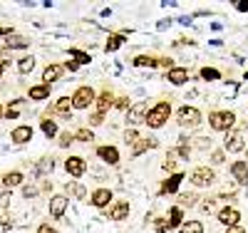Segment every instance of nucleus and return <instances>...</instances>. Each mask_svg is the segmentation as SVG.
I'll return each mask as SVG.
<instances>
[{"label": "nucleus", "mask_w": 248, "mask_h": 233, "mask_svg": "<svg viewBox=\"0 0 248 233\" xmlns=\"http://www.w3.org/2000/svg\"><path fill=\"white\" fill-rule=\"evenodd\" d=\"M169 117H171V102L161 99V102L154 104V107H149V112H147V122H144V124H149L152 129H161V126L169 122Z\"/></svg>", "instance_id": "nucleus-1"}, {"label": "nucleus", "mask_w": 248, "mask_h": 233, "mask_svg": "<svg viewBox=\"0 0 248 233\" xmlns=\"http://www.w3.org/2000/svg\"><path fill=\"white\" fill-rule=\"evenodd\" d=\"M209 124H211V129L214 132H231L233 126H236V114L233 112H211L209 114Z\"/></svg>", "instance_id": "nucleus-2"}, {"label": "nucleus", "mask_w": 248, "mask_h": 233, "mask_svg": "<svg viewBox=\"0 0 248 233\" xmlns=\"http://www.w3.org/2000/svg\"><path fill=\"white\" fill-rule=\"evenodd\" d=\"M94 90L90 87V84H82V87H77L75 90V94L70 97L72 99V107L75 109H87V107H92V104H94Z\"/></svg>", "instance_id": "nucleus-3"}, {"label": "nucleus", "mask_w": 248, "mask_h": 233, "mask_svg": "<svg viewBox=\"0 0 248 233\" xmlns=\"http://www.w3.org/2000/svg\"><path fill=\"white\" fill-rule=\"evenodd\" d=\"M176 122L184 126V129H194V126L201 124V112L196 107H189V104H184V107L176 112Z\"/></svg>", "instance_id": "nucleus-4"}, {"label": "nucleus", "mask_w": 248, "mask_h": 233, "mask_svg": "<svg viewBox=\"0 0 248 233\" xmlns=\"http://www.w3.org/2000/svg\"><path fill=\"white\" fill-rule=\"evenodd\" d=\"M147 112H149L147 102H134L132 107L127 109V126H129V129H134V126L147 122Z\"/></svg>", "instance_id": "nucleus-5"}, {"label": "nucleus", "mask_w": 248, "mask_h": 233, "mask_svg": "<svg viewBox=\"0 0 248 233\" xmlns=\"http://www.w3.org/2000/svg\"><path fill=\"white\" fill-rule=\"evenodd\" d=\"M189 181L194 184V186H211V184H216V171L214 169H209V166H196L194 171L189 174Z\"/></svg>", "instance_id": "nucleus-6"}, {"label": "nucleus", "mask_w": 248, "mask_h": 233, "mask_svg": "<svg viewBox=\"0 0 248 233\" xmlns=\"http://www.w3.org/2000/svg\"><path fill=\"white\" fill-rule=\"evenodd\" d=\"M246 149V141H243V132L241 129H231L226 132V139H223V152L229 154H238Z\"/></svg>", "instance_id": "nucleus-7"}, {"label": "nucleus", "mask_w": 248, "mask_h": 233, "mask_svg": "<svg viewBox=\"0 0 248 233\" xmlns=\"http://www.w3.org/2000/svg\"><path fill=\"white\" fill-rule=\"evenodd\" d=\"M109 107H114V94L109 90H102L97 97H94V114H102L105 117L109 112Z\"/></svg>", "instance_id": "nucleus-8"}, {"label": "nucleus", "mask_w": 248, "mask_h": 233, "mask_svg": "<svg viewBox=\"0 0 248 233\" xmlns=\"http://www.w3.org/2000/svg\"><path fill=\"white\" fill-rule=\"evenodd\" d=\"M65 169H67L70 176L79 179V176H85V171H87V161L82 156H67L65 159Z\"/></svg>", "instance_id": "nucleus-9"}, {"label": "nucleus", "mask_w": 248, "mask_h": 233, "mask_svg": "<svg viewBox=\"0 0 248 233\" xmlns=\"http://www.w3.org/2000/svg\"><path fill=\"white\" fill-rule=\"evenodd\" d=\"M238 221H241V211H238V208L226 206V208L218 211V223H221V226L231 228V226H238Z\"/></svg>", "instance_id": "nucleus-10"}, {"label": "nucleus", "mask_w": 248, "mask_h": 233, "mask_svg": "<svg viewBox=\"0 0 248 233\" xmlns=\"http://www.w3.org/2000/svg\"><path fill=\"white\" fill-rule=\"evenodd\" d=\"M112 191H109V188H105V186H102V188H94V191H92V196H90V203L94 206V208H107L109 203H112Z\"/></svg>", "instance_id": "nucleus-11"}, {"label": "nucleus", "mask_w": 248, "mask_h": 233, "mask_svg": "<svg viewBox=\"0 0 248 233\" xmlns=\"http://www.w3.org/2000/svg\"><path fill=\"white\" fill-rule=\"evenodd\" d=\"M67 206H70V199L65 194L52 196L50 199V216L52 218H62V216H65V211H67Z\"/></svg>", "instance_id": "nucleus-12"}, {"label": "nucleus", "mask_w": 248, "mask_h": 233, "mask_svg": "<svg viewBox=\"0 0 248 233\" xmlns=\"http://www.w3.org/2000/svg\"><path fill=\"white\" fill-rule=\"evenodd\" d=\"M181 181H184V174L181 171H176V174H171L167 181H164L161 186H159V196H167V194H176L179 191V186H181Z\"/></svg>", "instance_id": "nucleus-13"}, {"label": "nucleus", "mask_w": 248, "mask_h": 233, "mask_svg": "<svg viewBox=\"0 0 248 233\" xmlns=\"http://www.w3.org/2000/svg\"><path fill=\"white\" fill-rule=\"evenodd\" d=\"M97 156L105 161V164H109V166H117L119 164V149L117 146H97Z\"/></svg>", "instance_id": "nucleus-14"}, {"label": "nucleus", "mask_w": 248, "mask_h": 233, "mask_svg": "<svg viewBox=\"0 0 248 233\" xmlns=\"http://www.w3.org/2000/svg\"><path fill=\"white\" fill-rule=\"evenodd\" d=\"M32 139V126H28V124H20V126H15V129L10 132V141L13 144H28Z\"/></svg>", "instance_id": "nucleus-15"}, {"label": "nucleus", "mask_w": 248, "mask_h": 233, "mask_svg": "<svg viewBox=\"0 0 248 233\" xmlns=\"http://www.w3.org/2000/svg\"><path fill=\"white\" fill-rule=\"evenodd\" d=\"M129 201H114V203H109V218L112 221H124L129 216Z\"/></svg>", "instance_id": "nucleus-16"}, {"label": "nucleus", "mask_w": 248, "mask_h": 233, "mask_svg": "<svg viewBox=\"0 0 248 233\" xmlns=\"http://www.w3.org/2000/svg\"><path fill=\"white\" fill-rule=\"evenodd\" d=\"M164 77H167V82H171L174 87H181V84L189 82V70H186V67H171Z\"/></svg>", "instance_id": "nucleus-17"}, {"label": "nucleus", "mask_w": 248, "mask_h": 233, "mask_svg": "<svg viewBox=\"0 0 248 233\" xmlns=\"http://www.w3.org/2000/svg\"><path fill=\"white\" fill-rule=\"evenodd\" d=\"M62 72H65V67L57 65V62H50V65L43 70V84H50V82H57L62 77Z\"/></svg>", "instance_id": "nucleus-18"}, {"label": "nucleus", "mask_w": 248, "mask_h": 233, "mask_svg": "<svg viewBox=\"0 0 248 233\" xmlns=\"http://www.w3.org/2000/svg\"><path fill=\"white\" fill-rule=\"evenodd\" d=\"M231 174L238 184H248V164L246 161H233L231 164Z\"/></svg>", "instance_id": "nucleus-19"}, {"label": "nucleus", "mask_w": 248, "mask_h": 233, "mask_svg": "<svg viewBox=\"0 0 248 233\" xmlns=\"http://www.w3.org/2000/svg\"><path fill=\"white\" fill-rule=\"evenodd\" d=\"M28 97H30L32 102H43V99H47V97H50V84H35V87L28 90Z\"/></svg>", "instance_id": "nucleus-20"}, {"label": "nucleus", "mask_w": 248, "mask_h": 233, "mask_svg": "<svg viewBox=\"0 0 248 233\" xmlns=\"http://www.w3.org/2000/svg\"><path fill=\"white\" fill-rule=\"evenodd\" d=\"M70 107H72V99L70 97H60L55 104H52V107L47 109V114H70Z\"/></svg>", "instance_id": "nucleus-21"}, {"label": "nucleus", "mask_w": 248, "mask_h": 233, "mask_svg": "<svg viewBox=\"0 0 248 233\" xmlns=\"http://www.w3.org/2000/svg\"><path fill=\"white\" fill-rule=\"evenodd\" d=\"M124 42H127V35H122V32H114L107 37V45H105V52H117Z\"/></svg>", "instance_id": "nucleus-22"}, {"label": "nucleus", "mask_w": 248, "mask_h": 233, "mask_svg": "<svg viewBox=\"0 0 248 233\" xmlns=\"http://www.w3.org/2000/svg\"><path fill=\"white\" fill-rule=\"evenodd\" d=\"M134 67H159V57H152V55H137L132 60Z\"/></svg>", "instance_id": "nucleus-23"}, {"label": "nucleus", "mask_w": 248, "mask_h": 233, "mask_svg": "<svg viewBox=\"0 0 248 233\" xmlns=\"http://www.w3.org/2000/svg\"><path fill=\"white\" fill-rule=\"evenodd\" d=\"M30 45V40L28 37H23V35H8V40H5V47L13 52L15 47H28Z\"/></svg>", "instance_id": "nucleus-24"}, {"label": "nucleus", "mask_w": 248, "mask_h": 233, "mask_svg": "<svg viewBox=\"0 0 248 233\" xmlns=\"http://www.w3.org/2000/svg\"><path fill=\"white\" fill-rule=\"evenodd\" d=\"M167 221H169V231H171V228H179V226L184 223V211H181L179 206H171L169 218H167Z\"/></svg>", "instance_id": "nucleus-25"}, {"label": "nucleus", "mask_w": 248, "mask_h": 233, "mask_svg": "<svg viewBox=\"0 0 248 233\" xmlns=\"http://www.w3.org/2000/svg\"><path fill=\"white\" fill-rule=\"evenodd\" d=\"M32 70H35V57H32V55H25V57L17 60V72H20V75H28V72H32Z\"/></svg>", "instance_id": "nucleus-26"}, {"label": "nucleus", "mask_w": 248, "mask_h": 233, "mask_svg": "<svg viewBox=\"0 0 248 233\" xmlns=\"http://www.w3.org/2000/svg\"><path fill=\"white\" fill-rule=\"evenodd\" d=\"M23 171H8L5 176H3V184H5V188H13V186H20L23 184Z\"/></svg>", "instance_id": "nucleus-27"}, {"label": "nucleus", "mask_w": 248, "mask_h": 233, "mask_svg": "<svg viewBox=\"0 0 248 233\" xmlns=\"http://www.w3.org/2000/svg\"><path fill=\"white\" fill-rule=\"evenodd\" d=\"M70 57L77 62V65H90V62H92L90 52H85V50H77V47H70Z\"/></svg>", "instance_id": "nucleus-28"}, {"label": "nucleus", "mask_w": 248, "mask_h": 233, "mask_svg": "<svg viewBox=\"0 0 248 233\" xmlns=\"http://www.w3.org/2000/svg\"><path fill=\"white\" fill-rule=\"evenodd\" d=\"M40 126H43V134H45L47 139H52V137H57V122H52L50 117H45L43 122H40Z\"/></svg>", "instance_id": "nucleus-29"}, {"label": "nucleus", "mask_w": 248, "mask_h": 233, "mask_svg": "<svg viewBox=\"0 0 248 233\" xmlns=\"http://www.w3.org/2000/svg\"><path fill=\"white\" fill-rule=\"evenodd\" d=\"M179 233H203V223L201 221H186L179 226Z\"/></svg>", "instance_id": "nucleus-30"}, {"label": "nucleus", "mask_w": 248, "mask_h": 233, "mask_svg": "<svg viewBox=\"0 0 248 233\" xmlns=\"http://www.w3.org/2000/svg\"><path fill=\"white\" fill-rule=\"evenodd\" d=\"M25 104V99H13L10 104H8V109H5V117L8 119H17L20 117V107Z\"/></svg>", "instance_id": "nucleus-31"}, {"label": "nucleus", "mask_w": 248, "mask_h": 233, "mask_svg": "<svg viewBox=\"0 0 248 233\" xmlns=\"http://www.w3.org/2000/svg\"><path fill=\"white\" fill-rule=\"evenodd\" d=\"M75 141H94V132L90 129V126H82V129H77L75 132Z\"/></svg>", "instance_id": "nucleus-32"}, {"label": "nucleus", "mask_w": 248, "mask_h": 233, "mask_svg": "<svg viewBox=\"0 0 248 233\" xmlns=\"http://www.w3.org/2000/svg\"><path fill=\"white\" fill-rule=\"evenodd\" d=\"M52 169H55V161H52V159H40V164L35 166V174L43 176V174H50Z\"/></svg>", "instance_id": "nucleus-33"}, {"label": "nucleus", "mask_w": 248, "mask_h": 233, "mask_svg": "<svg viewBox=\"0 0 248 233\" xmlns=\"http://www.w3.org/2000/svg\"><path fill=\"white\" fill-rule=\"evenodd\" d=\"M65 191H67V194H75L77 199H85V186H79V184H75V181H67V184H65Z\"/></svg>", "instance_id": "nucleus-34"}, {"label": "nucleus", "mask_w": 248, "mask_h": 233, "mask_svg": "<svg viewBox=\"0 0 248 233\" xmlns=\"http://www.w3.org/2000/svg\"><path fill=\"white\" fill-rule=\"evenodd\" d=\"M201 79H206V82H216V79H221V72L214 70V67H201Z\"/></svg>", "instance_id": "nucleus-35"}, {"label": "nucleus", "mask_w": 248, "mask_h": 233, "mask_svg": "<svg viewBox=\"0 0 248 233\" xmlns=\"http://www.w3.org/2000/svg\"><path fill=\"white\" fill-rule=\"evenodd\" d=\"M196 201H199V196L196 194H179V208H184V206H196Z\"/></svg>", "instance_id": "nucleus-36"}, {"label": "nucleus", "mask_w": 248, "mask_h": 233, "mask_svg": "<svg viewBox=\"0 0 248 233\" xmlns=\"http://www.w3.org/2000/svg\"><path fill=\"white\" fill-rule=\"evenodd\" d=\"M176 154H174V149H169V154H167V159H164V164H161V169H164V171H174V169H176Z\"/></svg>", "instance_id": "nucleus-37"}, {"label": "nucleus", "mask_w": 248, "mask_h": 233, "mask_svg": "<svg viewBox=\"0 0 248 233\" xmlns=\"http://www.w3.org/2000/svg\"><path fill=\"white\" fill-rule=\"evenodd\" d=\"M57 137H60V141H57V144L62 146V149H67L70 144H75V134H72V132H60Z\"/></svg>", "instance_id": "nucleus-38"}, {"label": "nucleus", "mask_w": 248, "mask_h": 233, "mask_svg": "<svg viewBox=\"0 0 248 233\" xmlns=\"http://www.w3.org/2000/svg\"><path fill=\"white\" fill-rule=\"evenodd\" d=\"M139 141V132L137 129H129V126H127V132H124V144H127V146H134Z\"/></svg>", "instance_id": "nucleus-39"}, {"label": "nucleus", "mask_w": 248, "mask_h": 233, "mask_svg": "<svg viewBox=\"0 0 248 233\" xmlns=\"http://www.w3.org/2000/svg\"><path fill=\"white\" fill-rule=\"evenodd\" d=\"M154 231L156 233H167L169 231V221L167 218H154Z\"/></svg>", "instance_id": "nucleus-40"}, {"label": "nucleus", "mask_w": 248, "mask_h": 233, "mask_svg": "<svg viewBox=\"0 0 248 233\" xmlns=\"http://www.w3.org/2000/svg\"><path fill=\"white\" fill-rule=\"evenodd\" d=\"M114 107H117V109H124V112H127V109L132 107V104H129V97H114Z\"/></svg>", "instance_id": "nucleus-41"}, {"label": "nucleus", "mask_w": 248, "mask_h": 233, "mask_svg": "<svg viewBox=\"0 0 248 233\" xmlns=\"http://www.w3.org/2000/svg\"><path fill=\"white\" fill-rule=\"evenodd\" d=\"M223 159H226V152L223 149H216V152H211V164H223Z\"/></svg>", "instance_id": "nucleus-42"}, {"label": "nucleus", "mask_w": 248, "mask_h": 233, "mask_svg": "<svg viewBox=\"0 0 248 233\" xmlns=\"http://www.w3.org/2000/svg\"><path fill=\"white\" fill-rule=\"evenodd\" d=\"M23 196H25V199H32V196H37V186H35V184H28V186H23Z\"/></svg>", "instance_id": "nucleus-43"}, {"label": "nucleus", "mask_w": 248, "mask_h": 233, "mask_svg": "<svg viewBox=\"0 0 248 233\" xmlns=\"http://www.w3.org/2000/svg\"><path fill=\"white\" fill-rule=\"evenodd\" d=\"M159 65L167 67V72H169V70L174 67V60H171V57H159Z\"/></svg>", "instance_id": "nucleus-44"}, {"label": "nucleus", "mask_w": 248, "mask_h": 233, "mask_svg": "<svg viewBox=\"0 0 248 233\" xmlns=\"http://www.w3.org/2000/svg\"><path fill=\"white\" fill-rule=\"evenodd\" d=\"M102 122H105V117H102V114H92L90 117V126H99Z\"/></svg>", "instance_id": "nucleus-45"}, {"label": "nucleus", "mask_w": 248, "mask_h": 233, "mask_svg": "<svg viewBox=\"0 0 248 233\" xmlns=\"http://www.w3.org/2000/svg\"><path fill=\"white\" fill-rule=\"evenodd\" d=\"M37 233H57L50 223H40V228H37Z\"/></svg>", "instance_id": "nucleus-46"}, {"label": "nucleus", "mask_w": 248, "mask_h": 233, "mask_svg": "<svg viewBox=\"0 0 248 233\" xmlns=\"http://www.w3.org/2000/svg\"><path fill=\"white\" fill-rule=\"evenodd\" d=\"M236 10H238V13H248V0H238V3H236Z\"/></svg>", "instance_id": "nucleus-47"}, {"label": "nucleus", "mask_w": 248, "mask_h": 233, "mask_svg": "<svg viewBox=\"0 0 248 233\" xmlns=\"http://www.w3.org/2000/svg\"><path fill=\"white\" fill-rule=\"evenodd\" d=\"M211 208H214V201H211V199H206V201L201 203V211H206V214H209Z\"/></svg>", "instance_id": "nucleus-48"}, {"label": "nucleus", "mask_w": 248, "mask_h": 233, "mask_svg": "<svg viewBox=\"0 0 248 233\" xmlns=\"http://www.w3.org/2000/svg\"><path fill=\"white\" fill-rule=\"evenodd\" d=\"M77 67H79V65H77V62H75V60H70V62H65V70H70V72H77Z\"/></svg>", "instance_id": "nucleus-49"}, {"label": "nucleus", "mask_w": 248, "mask_h": 233, "mask_svg": "<svg viewBox=\"0 0 248 233\" xmlns=\"http://www.w3.org/2000/svg\"><path fill=\"white\" fill-rule=\"evenodd\" d=\"M13 57V52L8 50V47H3V50H0V60H10Z\"/></svg>", "instance_id": "nucleus-50"}, {"label": "nucleus", "mask_w": 248, "mask_h": 233, "mask_svg": "<svg viewBox=\"0 0 248 233\" xmlns=\"http://www.w3.org/2000/svg\"><path fill=\"white\" fill-rule=\"evenodd\" d=\"M226 233H246V228H243V226H231Z\"/></svg>", "instance_id": "nucleus-51"}, {"label": "nucleus", "mask_w": 248, "mask_h": 233, "mask_svg": "<svg viewBox=\"0 0 248 233\" xmlns=\"http://www.w3.org/2000/svg\"><path fill=\"white\" fill-rule=\"evenodd\" d=\"M40 188H43V191H52V181H50V184L43 181V186H40Z\"/></svg>", "instance_id": "nucleus-52"}, {"label": "nucleus", "mask_w": 248, "mask_h": 233, "mask_svg": "<svg viewBox=\"0 0 248 233\" xmlns=\"http://www.w3.org/2000/svg\"><path fill=\"white\" fill-rule=\"evenodd\" d=\"M3 70H5V65H3V62H0V77H3Z\"/></svg>", "instance_id": "nucleus-53"}, {"label": "nucleus", "mask_w": 248, "mask_h": 233, "mask_svg": "<svg viewBox=\"0 0 248 233\" xmlns=\"http://www.w3.org/2000/svg\"><path fill=\"white\" fill-rule=\"evenodd\" d=\"M243 152H246V164H248V146H246V149H243Z\"/></svg>", "instance_id": "nucleus-54"}, {"label": "nucleus", "mask_w": 248, "mask_h": 233, "mask_svg": "<svg viewBox=\"0 0 248 233\" xmlns=\"http://www.w3.org/2000/svg\"><path fill=\"white\" fill-rule=\"evenodd\" d=\"M0 117H3V107H0Z\"/></svg>", "instance_id": "nucleus-55"}]
</instances>
